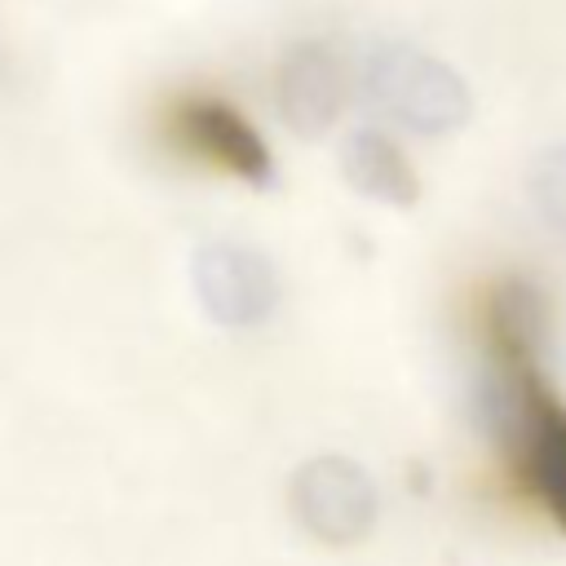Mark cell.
I'll list each match as a JSON object with an SVG mask.
<instances>
[{"label":"cell","mask_w":566,"mask_h":566,"mask_svg":"<svg viewBox=\"0 0 566 566\" xmlns=\"http://www.w3.org/2000/svg\"><path fill=\"white\" fill-rule=\"evenodd\" d=\"M526 190H531V203L544 217V226L566 239V142L535 155V164L526 172Z\"/></svg>","instance_id":"cell-8"},{"label":"cell","mask_w":566,"mask_h":566,"mask_svg":"<svg viewBox=\"0 0 566 566\" xmlns=\"http://www.w3.org/2000/svg\"><path fill=\"white\" fill-rule=\"evenodd\" d=\"M363 97L420 137L455 133L473 111L464 80L416 44H376L363 62Z\"/></svg>","instance_id":"cell-1"},{"label":"cell","mask_w":566,"mask_h":566,"mask_svg":"<svg viewBox=\"0 0 566 566\" xmlns=\"http://www.w3.org/2000/svg\"><path fill=\"white\" fill-rule=\"evenodd\" d=\"M287 509L292 522L327 544V548H349L371 535L380 517V495L371 473L349 460V455H314L305 460L292 482H287Z\"/></svg>","instance_id":"cell-3"},{"label":"cell","mask_w":566,"mask_h":566,"mask_svg":"<svg viewBox=\"0 0 566 566\" xmlns=\"http://www.w3.org/2000/svg\"><path fill=\"white\" fill-rule=\"evenodd\" d=\"M340 172L363 199H376L389 208H411L420 199V177H416L411 159L398 150V142H389L376 128H358L345 137Z\"/></svg>","instance_id":"cell-7"},{"label":"cell","mask_w":566,"mask_h":566,"mask_svg":"<svg viewBox=\"0 0 566 566\" xmlns=\"http://www.w3.org/2000/svg\"><path fill=\"white\" fill-rule=\"evenodd\" d=\"M274 102L283 124L296 137H323L340 106H345V66L340 57L318 44V40H301L279 57L274 71Z\"/></svg>","instance_id":"cell-6"},{"label":"cell","mask_w":566,"mask_h":566,"mask_svg":"<svg viewBox=\"0 0 566 566\" xmlns=\"http://www.w3.org/2000/svg\"><path fill=\"white\" fill-rule=\"evenodd\" d=\"M190 287H195L199 310L217 327H234V332L261 327L279 310V296H283V283L270 256L234 239H212L195 248Z\"/></svg>","instance_id":"cell-4"},{"label":"cell","mask_w":566,"mask_h":566,"mask_svg":"<svg viewBox=\"0 0 566 566\" xmlns=\"http://www.w3.org/2000/svg\"><path fill=\"white\" fill-rule=\"evenodd\" d=\"M177 137L186 150L208 159L212 168L248 181V186H270L274 181V159L261 133L221 97H190L177 111Z\"/></svg>","instance_id":"cell-5"},{"label":"cell","mask_w":566,"mask_h":566,"mask_svg":"<svg viewBox=\"0 0 566 566\" xmlns=\"http://www.w3.org/2000/svg\"><path fill=\"white\" fill-rule=\"evenodd\" d=\"M482 411L504 438L517 442L535 495L566 531V411L544 398L539 376H491L482 385Z\"/></svg>","instance_id":"cell-2"}]
</instances>
